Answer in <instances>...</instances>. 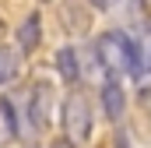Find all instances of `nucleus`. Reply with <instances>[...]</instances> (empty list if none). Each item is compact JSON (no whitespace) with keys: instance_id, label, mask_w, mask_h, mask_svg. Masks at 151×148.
<instances>
[{"instance_id":"1","label":"nucleus","mask_w":151,"mask_h":148,"mask_svg":"<svg viewBox=\"0 0 151 148\" xmlns=\"http://www.w3.org/2000/svg\"><path fill=\"white\" fill-rule=\"evenodd\" d=\"M95 57L102 64V71L109 78H119V74H130V78H141L144 74V57H141V46L127 32H102L99 42H95Z\"/></svg>"},{"instance_id":"2","label":"nucleus","mask_w":151,"mask_h":148,"mask_svg":"<svg viewBox=\"0 0 151 148\" xmlns=\"http://www.w3.org/2000/svg\"><path fill=\"white\" fill-rule=\"evenodd\" d=\"M60 123L67 131L70 141H88L91 138V102L84 99V92H70L60 106Z\"/></svg>"},{"instance_id":"3","label":"nucleus","mask_w":151,"mask_h":148,"mask_svg":"<svg viewBox=\"0 0 151 148\" xmlns=\"http://www.w3.org/2000/svg\"><path fill=\"white\" fill-rule=\"evenodd\" d=\"M53 102H56L53 85L49 81H35L32 92H28V120H32L35 131H49V123H53Z\"/></svg>"},{"instance_id":"4","label":"nucleus","mask_w":151,"mask_h":148,"mask_svg":"<svg viewBox=\"0 0 151 148\" xmlns=\"http://www.w3.org/2000/svg\"><path fill=\"white\" fill-rule=\"evenodd\" d=\"M60 25L67 36H88L91 32V0H63Z\"/></svg>"},{"instance_id":"5","label":"nucleus","mask_w":151,"mask_h":148,"mask_svg":"<svg viewBox=\"0 0 151 148\" xmlns=\"http://www.w3.org/2000/svg\"><path fill=\"white\" fill-rule=\"evenodd\" d=\"M99 99H102V113H106L109 120H119V116H123V110H127V95H123V85H119L116 78H106V81H102Z\"/></svg>"},{"instance_id":"6","label":"nucleus","mask_w":151,"mask_h":148,"mask_svg":"<svg viewBox=\"0 0 151 148\" xmlns=\"http://www.w3.org/2000/svg\"><path fill=\"white\" fill-rule=\"evenodd\" d=\"M39 42H42V18H39V11H32L18 25V49L21 53H32V49H39Z\"/></svg>"},{"instance_id":"7","label":"nucleus","mask_w":151,"mask_h":148,"mask_svg":"<svg viewBox=\"0 0 151 148\" xmlns=\"http://www.w3.org/2000/svg\"><path fill=\"white\" fill-rule=\"evenodd\" d=\"M56 71H60V78H63L67 85H77V78H81V60H77L74 46L56 49Z\"/></svg>"},{"instance_id":"8","label":"nucleus","mask_w":151,"mask_h":148,"mask_svg":"<svg viewBox=\"0 0 151 148\" xmlns=\"http://www.w3.org/2000/svg\"><path fill=\"white\" fill-rule=\"evenodd\" d=\"M18 53L11 49V46H0V85H7V81H14L18 78Z\"/></svg>"},{"instance_id":"9","label":"nucleus","mask_w":151,"mask_h":148,"mask_svg":"<svg viewBox=\"0 0 151 148\" xmlns=\"http://www.w3.org/2000/svg\"><path fill=\"white\" fill-rule=\"evenodd\" d=\"M0 116H4L7 138H18V120H14V106H11V99H0Z\"/></svg>"},{"instance_id":"10","label":"nucleus","mask_w":151,"mask_h":148,"mask_svg":"<svg viewBox=\"0 0 151 148\" xmlns=\"http://www.w3.org/2000/svg\"><path fill=\"white\" fill-rule=\"evenodd\" d=\"M141 57H144V71H151V32L144 39V46H141Z\"/></svg>"},{"instance_id":"11","label":"nucleus","mask_w":151,"mask_h":148,"mask_svg":"<svg viewBox=\"0 0 151 148\" xmlns=\"http://www.w3.org/2000/svg\"><path fill=\"white\" fill-rule=\"evenodd\" d=\"M49 148H74V141H70V138H63V141H53Z\"/></svg>"},{"instance_id":"12","label":"nucleus","mask_w":151,"mask_h":148,"mask_svg":"<svg viewBox=\"0 0 151 148\" xmlns=\"http://www.w3.org/2000/svg\"><path fill=\"white\" fill-rule=\"evenodd\" d=\"M91 7H109V0H91Z\"/></svg>"}]
</instances>
